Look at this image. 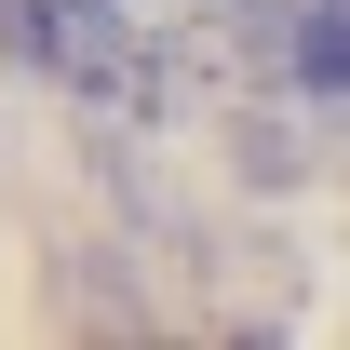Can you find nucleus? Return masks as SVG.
<instances>
[{
    "instance_id": "2",
    "label": "nucleus",
    "mask_w": 350,
    "mask_h": 350,
    "mask_svg": "<svg viewBox=\"0 0 350 350\" xmlns=\"http://www.w3.org/2000/svg\"><path fill=\"white\" fill-rule=\"evenodd\" d=\"M323 135H337V122H283V108H229V162H243V189H297V175L323 162Z\"/></svg>"
},
{
    "instance_id": "1",
    "label": "nucleus",
    "mask_w": 350,
    "mask_h": 350,
    "mask_svg": "<svg viewBox=\"0 0 350 350\" xmlns=\"http://www.w3.org/2000/svg\"><path fill=\"white\" fill-rule=\"evenodd\" d=\"M54 310L81 323V337H162L175 310L135 283V256H108V243H81V256H54Z\"/></svg>"
}]
</instances>
